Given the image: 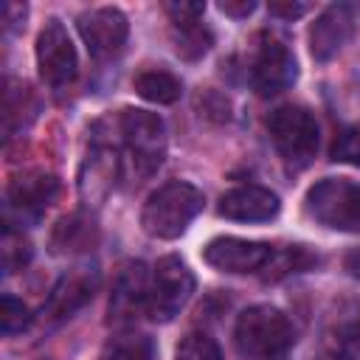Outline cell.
<instances>
[{
	"mask_svg": "<svg viewBox=\"0 0 360 360\" xmlns=\"http://www.w3.org/2000/svg\"><path fill=\"white\" fill-rule=\"evenodd\" d=\"M37 68L42 82L51 87H62L76 76V48L68 28L59 20H48L37 34Z\"/></svg>",
	"mask_w": 360,
	"mask_h": 360,
	"instance_id": "52a82bcc",
	"label": "cell"
},
{
	"mask_svg": "<svg viewBox=\"0 0 360 360\" xmlns=\"http://www.w3.org/2000/svg\"><path fill=\"white\" fill-rule=\"evenodd\" d=\"M59 194V180L48 172H25L8 183V205L20 214H39Z\"/></svg>",
	"mask_w": 360,
	"mask_h": 360,
	"instance_id": "2e32d148",
	"label": "cell"
},
{
	"mask_svg": "<svg viewBox=\"0 0 360 360\" xmlns=\"http://www.w3.org/2000/svg\"><path fill=\"white\" fill-rule=\"evenodd\" d=\"M191 292H194V276L188 264L180 256H163L155 264L152 284H149V301H146L149 318L160 323L172 321L188 304Z\"/></svg>",
	"mask_w": 360,
	"mask_h": 360,
	"instance_id": "8992f818",
	"label": "cell"
},
{
	"mask_svg": "<svg viewBox=\"0 0 360 360\" xmlns=\"http://www.w3.org/2000/svg\"><path fill=\"white\" fill-rule=\"evenodd\" d=\"M267 132L278 155L295 169H304L318 152V121L307 107L284 104L273 110L267 118Z\"/></svg>",
	"mask_w": 360,
	"mask_h": 360,
	"instance_id": "277c9868",
	"label": "cell"
},
{
	"mask_svg": "<svg viewBox=\"0 0 360 360\" xmlns=\"http://www.w3.org/2000/svg\"><path fill=\"white\" fill-rule=\"evenodd\" d=\"M307 8H309L307 3H281V0H276V3L267 6V11L273 17H284V20H295V17L307 14Z\"/></svg>",
	"mask_w": 360,
	"mask_h": 360,
	"instance_id": "f546056e",
	"label": "cell"
},
{
	"mask_svg": "<svg viewBox=\"0 0 360 360\" xmlns=\"http://www.w3.org/2000/svg\"><path fill=\"white\" fill-rule=\"evenodd\" d=\"M166 11H169V17H172V25H174V22H200L205 6H202V3H169Z\"/></svg>",
	"mask_w": 360,
	"mask_h": 360,
	"instance_id": "83f0119b",
	"label": "cell"
},
{
	"mask_svg": "<svg viewBox=\"0 0 360 360\" xmlns=\"http://www.w3.org/2000/svg\"><path fill=\"white\" fill-rule=\"evenodd\" d=\"M219 11L228 14V17H248V14L256 11V3L253 0H222Z\"/></svg>",
	"mask_w": 360,
	"mask_h": 360,
	"instance_id": "4dcf8cb0",
	"label": "cell"
},
{
	"mask_svg": "<svg viewBox=\"0 0 360 360\" xmlns=\"http://www.w3.org/2000/svg\"><path fill=\"white\" fill-rule=\"evenodd\" d=\"M115 174H118V158L110 146L96 143L90 146L82 172H79V194L87 205H101L104 197L112 191L115 186Z\"/></svg>",
	"mask_w": 360,
	"mask_h": 360,
	"instance_id": "9a60e30c",
	"label": "cell"
},
{
	"mask_svg": "<svg viewBox=\"0 0 360 360\" xmlns=\"http://www.w3.org/2000/svg\"><path fill=\"white\" fill-rule=\"evenodd\" d=\"M31 259V242L22 239V233H14L11 228H6V236H3V264H6V273H14V270H22Z\"/></svg>",
	"mask_w": 360,
	"mask_h": 360,
	"instance_id": "cb8c5ba5",
	"label": "cell"
},
{
	"mask_svg": "<svg viewBox=\"0 0 360 360\" xmlns=\"http://www.w3.org/2000/svg\"><path fill=\"white\" fill-rule=\"evenodd\" d=\"M273 248L267 242L239 239V236H217L202 248V259L222 273H256L270 262Z\"/></svg>",
	"mask_w": 360,
	"mask_h": 360,
	"instance_id": "30bf717a",
	"label": "cell"
},
{
	"mask_svg": "<svg viewBox=\"0 0 360 360\" xmlns=\"http://www.w3.org/2000/svg\"><path fill=\"white\" fill-rule=\"evenodd\" d=\"M343 270H346L352 278H360V248H352V250L343 256Z\"/></svg>",
	"mask_w": 360,
	"mask_h": 360,
	"instance_id": "1f68e13d",
	"label": "cell"
},
{
	"mask_svg": "<svg viewBox=\"0 0 360 360\" xmlns=\"http://www.w3.org/2000/svg\"><path fill=\"white\" fill-rule=\"evenodd\" d=\"M321 360H360V335H332Z\"/></svg>",
	"mask_w": 360,
	"mask_h": 360,
	"instance_id": "4316f807",
	"label": "cell"
},
{
	"mask_svg": "<svg viewBox=\"0 0 360 360\" xmlns=\"http://www.w3.org/2000/svg\"><path fill=\"white\" fill-rule=\"evenodd\" d=\"M332 160L335 163H349L360 169V127L343 129L335 143H332Z\"/></svg>",
	"mask_w": 360,
	"mask_h": 360,
	"instance_id": "d4e9b609",
	"label": "cell"
},
{
	"mask_svg": "<svg viewBox=\"0 0 360 360\" xmlns=\"http://www.w3.org/2000/svg\"><path fill=\"white\" fill-rule=\"evenodd\" d=\"M312 264H318V256L309 253L307 245H290V248H284L281 253L273 250L270 262L264 264V270H267L264 278H267V281H276V278H281V276L307 270V267H312Z\"/></svg>",
	"mask_w": 360,
	"mask_h": 360,
	"instance_id": "44dd1931",
	"label": "cell"
},
{
	"mask_svg": "<svg viewBox=\"0 0 360 360\" xmlns=\"http://www.w3.org/2000/svg\"><path fill=\"white\" fill-rule=\"evenodd\" d=\"M217 214L233 222H267L278 214V197L262 186H239L219 197Z\"/></svg>",
	"mask_w": 360,
	"mask_h": 360,
	"instance_id": "5bb4252c",
	"label": "cell"
},
{
	"mask_svg": "<svg viewBox=\"0 0 360 360\" xmlns=\"http://www.w3.org/2000/svg\"><path fill=\"white\" fill-rule=\"evenodd\" d=\"M121 135L135 169V177H149L158 172L166 155V127L163 118L149 110H124L121 112Z\"/></svg>",
	"mask_w": 360,
	"mask_h": 360,
	"instance_id": "5b68a950",
	"label": "cell"
},
{
	"mask_svg": "<svg viewBox=\"0 0 360 360\" xmlns=\"http://www.w3.org/2000/svg\"><path fill=\"white\" fill-rule=\"evenodd\" d=\"M211 31L202 22H174L172 25V45L174 53L186 62H197L211 51Z\"/></svg>",
	"mask_w": 360,
	"mask_h": 360,
	"instance_id": "ac0fdd59",
	"label": "cell"
},
{
	"mask_svg": "<svg viewBox=\"0 0 360 360\" xmlns=\"http://www.w3.org/2000/svg\"><path fill=\"white\" fill-rule=\"evenodd\" d=\"M22 112L28 118H34V96H31V87H25L22 82H8L6 84V107H3V129H6V138H11L25 124Z\"/></svg>",
	"mask_w": 360,
	"mask_h": 360,
	"instance_id": "ffe728a7",
	"label": "cell"
},
{
	"mask_svg": "<svg viewBox=\"0 0 360 360\" xmlns=\"http://www.w3.org/2000/svg\"><path fill=\"white\" fill-rule=\"evenodd\" d=\"M135 93L155 104H172L180 98L183 84L169 70H143L135 76Z\"/></svg>",
	"mask_w": 360,
	"mask_h": 360,
	"instance_id": "d6986e66",
	"label": "cell"
},
{
	"mask_svg": "<svg viewBox=\"0 0 360 360\" xmlns=\"http://www.w3.org/2000/svg\"><path fill=\"white\" fill-rule=\"evenodd\" d=\"M76 25H79V34L93 59H112L124 51L129 22L118 8H110V6L90 8V11L79 14Z\"/></svg>",
	"mask_w": 360,
	"mask_h": 360,
	"instance_id": "9c48e42d",
	"label": "cell"
},
{
	"mask_svg": "<svg viewBox=\"0 0 360 360\" xmlns=\"http://www.w3.org/2000/svg\"><path fill=\"white\" fill-rule=\"evenodd\" d=\"M28 321H31L28 307L22 301H17L14 295H3V301H0V323H3V332L6 335H14V332L25 329Z\"/></svg>",
	"mask_w": 360,
	"mask_h": 360,
	"instance_id": "484cf974",
	"label": "cell"
},
{
	"mask_svg": "<svg viewBox=\"0 0 360 360\" xmlns=\"http://www.w3.org/2000/svg\"><path fill=\"white\" fill-rule=\"evenodd\" d=\"M174 360H222V352L211 335L188 332L174 349Z\"/></svg>",
	"mask_w": 360,
	"mask_h": 360,
	"instance_id": "603a6c76",
	"label": "cell"
},
{
	"mask_svg": "<svg viewBox=\"0 0 360 360\" xmlns=\"http://www.w3.org/2000/svg\"><path fill=\"white\" fill-rule=\"evenodd\" d=\"M96 242H98V231H96L93 219L84 214L62 217L51 231V250L59 256L87 253V250H93Z\"/></svg>",
	"mask_w": 360,
	"mask_h": 360,
	"instance_id": "e0dca14e",
	"label": "cell"
},
{
	"mask_svg": "<svg viewBox=\"0 0 360 360\" xmlns=\"http://www.w3.org/2000/svg\"><path fill=\"white\" fill-rule=\"evenodd\" d=\"M149 301V278H146V267L141 262H127L118 276H115V284H112V292H110V307H107V323H115V326H127L132 323L141 309L146 307Z\"/></svg>",
	"mask_w": 360,
	"mask_h": 360,
	"instance_id": "8fae6325",
	"label": "cell"
},
{
	"mask_svg": "<svg viewBox=\"0 0 360 360\" xmlns=\"http://www.w3.org/2000/svg\"><path fill=\"white\" fill-rule=\"evenodd\" d=\"M250 79H253V87L259 96H276L295 82V56L284 45V39H278L273 34H264L259 39Z\"/></svg>",
	"mask_w": 360,
	"mask_h": 360,
	"instance_id": "ba28073f",
	"label": "cell"
},
{
	"mask_svg": "<svg viewBox=\"0 0 360 360\" xmlns=\"http://www.w3.org/2000/svg\"><path fill=\"white\" fill-rule=\"evenodd\" d=\"M352 34H354V14H352V8L343 6V3L329 6L309 25V53L318 62H326V59L338 56L346 48Z\"/></svg>",
	"mask_w": 360,
	"mask_h": 360,
	"instance_id": "7c38bea8",
	"label": "cell"
},
{
	"mask_svg": "<svg viewBox=\"0 0 360 360\" xmlns=\"http://www.w3.org/2000/svg\"><path fill=\"white\" fill-rule=\"evenodd\" d=\"M96 284H98V273L93 267H76V270L65 273L53 284V290H51V295H48V301L42 307L45 321L59 323V321L70 318L79 307H84L93 298Z\"/></svg>",
	"mask_w": 360,
	"mask_h": 360,
	"instance_id": "4fadbf2b",
	"label": "cell"
},
{
	"mask_svg": "<svg viewBox=\"0 0 360 360\" xmlns=\"http://www.w3.org/2000/svg\"><path fill=\"white\" fill-rule=\"evenodd\" d=\"M202 191L191 183L172 180L149 194L141 211V225L155 239H177L202 211Z\"/></svg>",
	"mask_w": 360,
	"mask_h": 360,
	"instance_id": "6da1fadb",
	"label": "cell"
},
{
	"mask_svg": "<svg viewBox=\"0 0 360 360\" xmlns=\"http://www.w3.org/2000/svg\"><path fill=\"white\" fill-rule=\"evenodd\" d=\"M155 349L146 335H115L104 343L98 360H152Z\"/></svg>",
	"mask_w": 360,
	"mask_h": 360,
	"instance_id": "7402d4cb",
	"label": "cell"
},
{
	"mask_svg": "<svg viewBox=\"0 0 360 360\" xmlns=\"http://www.w3.org/2000/svg\"><path fill=\"white\" fill-rule=\"evenodd\" d=\"M25 14H28V8H25L22 3H3V22H6V31L22 28Z\"/></svg>",
	"mask_w": 360,
	"mask_h": 360,
	"instance_id": "f1b7e54d",
	"label": "cell"
},
{
	"mask_svg": "<svg viewBox=\"0 0 360 360\" xmlns=\"http://www.w3.org/2000/svg\"><path fill=\"white\" fill-rule=\"evenodd\" d=\"M309 219L332 231H360V183L346 177H323L304 197Z\"/></svg>",
	"mask_w": 360,
	"mask_h": 360,
	"instance_id": "3957f363",
	"label": "cell"
},
{
	"mask_svg": "<svg viewBox=\"0 0 360 360\" xmlns=\"http://www.w3.org/2000/svg\"><path fill=\"white\" fill-rule=\"evenodd\" d=\"M295 335L287 315L270 304L248 307L233 326V343L242 357L250 360H276L292 346Z\"/></svg>",
	"mask_w": 360,
	"mask_h": 360,
	"instance_id": "7a4b0ae2",
	"label": "cell"
}]
</instances>
